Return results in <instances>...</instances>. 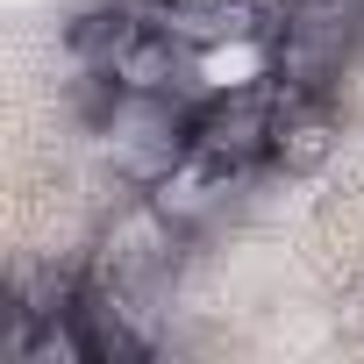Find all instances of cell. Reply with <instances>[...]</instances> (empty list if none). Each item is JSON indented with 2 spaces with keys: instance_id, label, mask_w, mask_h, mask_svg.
<instances>
[{
  "instance_id": "cell-1",
  "label": "cell",
  "mask_w": 364,
  "mask_h": 364,
  "mask_svg": "<svg viewBox=\"0 0 364 364\" xmlns=\"http://www.w3.org/2000/svg\"><path fill=\"white\" fill-rule=\"evenodd\" d=\"M193 150L236 178H257L272 157V86L250 93H208L193 107Z\"/></svg>"
},
{
  "instance_id": "cell-2",
  "label": "cell",
  "mask_w": 364,
  "mask_h": 364,
  "mask_svg": "<svg viewBox=\"0 0 364 364\" xmlns=\"http://www.w3.org/2000/svg\"><path fill=\"white\" fill-rule=\"evenodd\" d=\"M336 150H343V107H336V93L272 86V157H264V171L272 178H314Z\"/></svg>"
},
{
  "instance_id": "cell-3",
  "label": "cell",
  "mask_w": 364,
  "mask_h": 364,
  "mask_svg": "<svg viewBox=\"0 0 364 364\" xmlns=\"http://www.w3.org/2000/svg\"><path fill=\"white\" fill-rule=\"evenodd\" d=\"M143 8L186 50H215V43H243V36H272L279 29L272 0H143Z\"/></svg>"
}]
</instances>
